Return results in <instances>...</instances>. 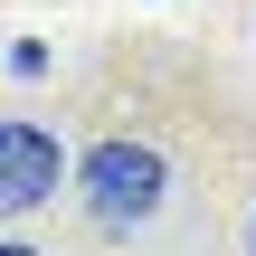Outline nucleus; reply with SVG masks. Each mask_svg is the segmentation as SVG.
Masks as SVG:
<instances>
[{"mask_svg": "<svg viewBox=\"0 0 256 256\" xmlns=\"http://www.w3.org/2000/svg\"><path fill=\"white\" fill-rule=\"evenodd\" d=\"M86 209L104 228H133L162 209V152L152 142H95L86 152Z\"/></svg>", "mask_w": 256, "mask_h": 256, "instance_id": "obj_1", "label": "nucleus"}, {"mask_svg": "<svg viewBox=\"0 0 256 256\" xmlns=\"http://www.w3.org/2000/svg\"><path fill=\"white\" fill-rule=\"evenodd\" d=\"M57 190V142L38 124H0V209H38Z\"/></svg>", "mask_w": 256, "mask_h": 256, "instance_id": "obj_2", "label": "nucleus"}, {"mask_svg": "<svg viewBox=\"0 0 256 256\" xmlns=\"http://www.w3.org/2000/svg\"><path fill=\"white\" fill-rule=\"evenodd\" d=\"M0 256H28V247H0Z\"/></svg>", "mask_w": 256, "mask_h": 256, "instance_id": "obj_3", "label": "nucleus"}, {"mask_svg": "<svg viewBox=\"0 0 256 256\" xmlns=\"http://www.w3.org/2000/svg\"><path fill=\"white\" fill-rule=\"evenodd\" d=\"M247 247H256V228H247Z\"/></svg>", "mask_w": 256, "mask_h": 256, "instance_id": "obj_4", "label": "nucleus"}]
</instances>
